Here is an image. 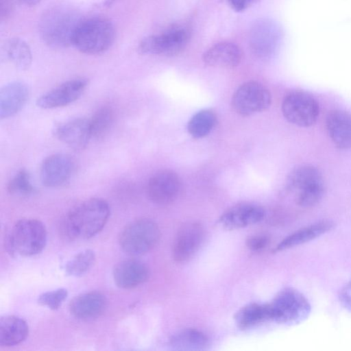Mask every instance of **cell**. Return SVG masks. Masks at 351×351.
Listing matches in <instances>:
<instances>
[{
  "label": "cell",
  "instance_id": "1",
  "mask_svg": "<svg viewBox=\"0 0 351 351\" xmlns=\"http://www.w3.org/2000/svg\"><path fill=\"white\" fill-rule=\"evenodd\" d=\"M109 216L110 207L106 200L87 199L68 213L64 223V232L71 239H90L103 229Z\"/></svg>",
  "mask_w": 351,
  "mask_h": 351
},
{
  "label": "cell",
  "instance_id": "2",
  "mask_svg": "<svg viewBox=\"0 0 351 351\" xmlns=\"http://www.w3.org/2000/svg\"><path fill=\"white\" fill-rule=\"evenodd\" d=\"M82 20L79 13L71 8L58 6L51 8L39 21V34L50 47H68L72 44L74 33Z\"/></svg>",
  "mask_w": 351,
  "mask_h": 351
},
{
  "label": "cell",
  "instance_id": "3",
  "mask_svg": "<svg viewBox=\"0 0 351 351\" xmlns=\"http://www.w3.org/2000/svg\"><path fill=\"white\" fill-rule=\"evenodd\" d=\"M47 237V230L42 221L32 218L21 219L7 234L5 247L12 256H31L43 250Z\"/></svg>",
  "mask_w": 351,
  "mask_h": 351
},
{
  "label": "cell",
  "instance_id": "4",
  "mask_svg": "<svg viewBox=\"0 0 351 351\" xmlns=\"http://www.w3.org/2000/svg\"><path fill=\"white\" fill-rule=\"evenodd\" d=\"M115 30L112 23L102 17L82 20L73 38V45L86 54H98L108 50L114 42Z\"/></svg>",
  "mask_w": 351,
  "mask_h": 351
},
{
  "label": "cell",
  "instance_id": "5",
  "mask_svg": "<svg viewBox=\"0 0 351 351\" xmlns=\"http://www.w3.org/2000/svg\"><path fill=\"white\" fill-rule=\"evenodd\" d=\"M287 187L295 195L302 207H311L322 198L325 186L322 175L313 166L303 165L294 169L287 178Z\"/></svg>",
  "mask_w": 351,
  "mask_h": 351
},
{
  "label": "cell",
  "instance_id": "6",
  "mask_svg": "<svg viewBox=\"0 0 351 351\" xmlns=\"http://www.w3.org/2000/svg\"><path fill=\"white\" fill-rule=\"evenodd\" d=\"M160 232L157 224L149 219H141L128 224L121 231L119 245L126 254H144L158 243Z\"/></svg>",
  "mask_w": 351,
  "mask_h": 351
},
{
  "label": "cell",
  "instance_id": "7",
  "mask_svg": "<svg viewBox=\"0 0 351 351\" xmlns=\"http://www.w3.org/2000/svg\"><path fill=\"white\" fill-rule=\"evenodd\" d=\"M272 320L280 323H298L306 319L311 312V305L300 291L285 288L277 293L269 304Z\"/></svg>",
  "mask_w": 351,
  "mask_h": 351
},
{
  "label": "cell",
  "instance_id": "8",
  "mask_svg": "<svg viewBox=\"0 0 351 351\" xmlns=\"http://www.w3.org/2000/svg\"><path fill=\"white\" fill-rule=\"evenodd\" d=\"M190 34L186 27L173 26L163 32L143 39L139 43L138 50L143 54L175 56L186 47Z\"/></svg>",
  "mask_w": 351,
  "mask_h": 351
},
{
  "label": "cell",
  "instance_id": "9",
  "mask_svg": "<svg viewBox=\"0 0 351 351\" xmlns=\"http://www.w3.org/2000/svg\"><path fill=\"white\" fill-rule=\"evenodd\" d=\"M269 90L256 81L247 82L234 93L231 106L238 114L247 117L267 110L271 105Z\"/></svg>",
  "mask_w": 351,
  "mask_h": 351
},
{
  "label": "cell",
  "instance_id": "10",
  "mask_svg": "<svg viewBox=\"0 0 351 351\" xmlns=\"http://www.w3.org/2000/svg\"><path fill=\"white\" fill-rule=\"evenodd\" d=\"M281 110L284 117L300 127H309L317 121L319 107L317 100L309 94L293 91L283 99Z\"/></svg>",
  "mask_w": 351,
  "mask_h": 351
},
{
  "label": "cell",
  "instance_id": "11",
  "mask_svg": "<svg viewBox=\"0 0 351 351\" xmlns=\"http://www.w3.org/2000/svg\"><path fill=\"white\" fill-rule=\"evenodd\" d=\"M204 238V230L199 223H184L178 230L173 240L172 256L174 261L184 263L191 259L199 249Z\"/></svg>",
  "mask_w": 351,
  "mask_h": 351
},
{
  "label": "cell",
  "instance_id": "12",
  "mask_svg": "<svg viewBox=\"0 0 351 351\" xmlns=\"http://www.w3.org/2000/svg\"><path fill=\"white\" fill-rule=\"evenodd\" d=\"M181 191V182L178 174L170 169H161L149 180L147 195L150 200L159 205L174 202Z\"/></svg>",
  "mask_w": 351,
  "mask_h": 351
},
{
  "label": "cell",
  "instance_id": "13",
  "mask_svg": "<svg viewBox=\"0 0 351 351\" xmlns=\"http://www.w3.org/2000/svg\"><path fill=\"white\" fill-rule=\"evenodd\" d=\"M88 84V80L84 78L64 82L43 94L38 98L36 105L43 109L66 106L82 96Z\"/></svg>",
  "mask_w": 351,
  "mask_h": 351
},
{
  "label": "cell",
  "instance_id": "14",
  "mask_svg": "<svg viewBox=\"0 0 351 351\" xmlns=\"http://www.w3.org/2000/svg\"><path fill=\"white\" fill-rule=\"evenodd\" d=\"M74 167V161L69 155L52 154L47 157L41 164L40 180L47 187L60 186L70 179Z\"/></svg>",
  "mask_w": 351,
  "mask_h": 351
},
{
  "label": "cell",
  "instance_id": "15",
  "mask_svg": "<svg viewBox=\"0 0 351 351\" xmlns=\"http://www.w3.org/2000/svg\"><path fill=\"white\" fill-rule=\"evenodd\" d=\"M265 216L261 206L250 203H241L226 210L219 218V225L226 230H236L261 221Z\"/></svg>",
  "mask_w": 351,
  "mask_h": 351
},
{
  "label": "cell",
  "instance_id": "16",
  "mask_svg": "<svg viewBox=\"0 0 351 351\" xmlns=\"http://www.w3.org/2000/svg\"><path fill=\"white\" fill-rule=\"evenodd\" d=\"M278 39L279 32L275 24L267 20H261L252 27L250 47L256 56L267 58L275 50Z\"/></svg>",
  "mask_w": 351,
  "mask_h": 351
},
{
  "label": "cell",
  "instance_id": "17",
  "mask_svg": "<svg viewBox=\"0 0 351 351\" xmlns=\"http://www.w3.org/2000/svg\"><path fill=\"white\" fill-rule=\"evenodd\" d=\"M149 274V269L144 263L136 259H129L117 264L113 269L112 276L117 287L130 289L145 282Z\"/></svg>",
  "mask_w": 351,
  "mask_h": 351
},
{
  "label": "cell",
  "instance_id": "18",
  "mask_svg": "<svg viewBox=\"0 0 351 351\" xmlns=\"http://www.w3.org/2000/svg\"><path fill=\"white\" fill-rule=\"evenodd\" d=\"M55 134L57 138L69 147L81 150L91 138L89 120L76 118L58 125Z\"/></svg>",
  "mask_w": 351,
  "mask_h": 351
},
{
  "label": "cell",
  "instance_id": "19",
  "mask_svg": "<svg viewBox=\"0 0 351 351\" xmlns=\"http://www.w3.org/2000/svg\"><path fill=\"white\" fill-rule=\"evenodd\" d=\"M29 95L27 84L14 81L3 86L0 90V117L1 119L15 115L25 105Z\"/></svg>",
  "mask_w": 351,
  "mask_h": 351
},
{
  "label": "cell",
  "instance_id": "20",
  "mask_svg": "<svg viewBox=\"0 0 351 351\" xmlns=\"http://www.w3.org/2000/svg\"><path fill=\"white\" fill-rule=\"evenodd\" d=\"M107 300L98 291L84 293L75 297L70 302L71 313L80 319H90L99 317L105 311Z\"/></svg>",
  "mask_w": 351,
  "mask_h": 351
},
{
  "label": "cell",
  "instance_id": "21",
  "mask_svg": "<svg viewBox=\"0 0 351 351\" xmlns=\"http://www.w3.org/2000/svg\"><path fill=\"white\" fill-rule=\"evenodd\" d=\"M242 56V51L238 45L223 42L210 47L203 54L202 60L209 66L232 69L240 64Z\"/></svg>",
  "mask_w": 351,
  "mask_h": 351
},
{
  "label": "cell",
  "instance_id": "22",
  "mask_svg": "<svg viewBox=\"0 0 351 351\" xmlns=\"http://www.w3.org/2000/svg\"><path fill=\"white\" fill-rule=\"evenodd\" d=\"M326 125L331 141L337 147H351L350 114L341 110L330 111L326 117Z\"/></svg>",
  "mask_w": 351,
  "mask_h": 351
},
{
  "label": "cell",
  "instance_id": "23",
  "mask_svg": "<svg viewBox=\"0 0 351 351\" xmlns=\"http://www.w3.org/2000/svg\"><path fill=\"white\" fill-rule=\"evenodd\" d=\"M334 223L322 220L296 230L285 238L275 248V252L283 251L304 244L330 231Z\"/></svg>",
  "mask_w": 351,
  "mask_h": 351
},
{
  "label": "cell",
  "instance_id": "24",
  "mask_svg": "<svg viewBox=\"0 0 351 351\" xmlns=\"http://www.w3.org/2000/svg\"><path fill=\"white\" fill-rule=\"evenodd\" d=\"M29 333L27 322L15 315H5L0 320V345L10 347L23 341Z\"/></svg>",
  "mask_w": 351,
  "mask_h": 351
},
{
  "label": "cell",
  "instance_id": "25",
  "mask_svg": "<svg viewBox=\"0 0 351 351\" xmlns=\"http://www.w3.org/2000/svg\"><path fill=\"white\" fill-rule=\"evenodd\" d=\"M268 320H272L269 304H250L242 307L235 315L236 323L242 329L251 328Z\"/></svg>",
  "mask_w": 351,
  "mask_h": 351
},
{
  "label": "cell",
  "instance_id": "26",
  "mask_svg": "<svg viewBox=\"0 0 351 351\" xmlns=\"http://www.w3.org/2000/svg\"><path fill=\"white\" fill-rule=\"evenodd\" d=\"M5 52L11 62L21 71L27 70L32 64V52L27 43L19 38H12L4 45Z\"/></svg>",
  "mask_w": 351,
  "mask_h": 351
},
{
  "label": "cell",
  "instance_id": "27",
  "mask_svg": "<svg viewBox=\"0 0 351 351\" xmlns=\"http://www.w3.org/2000/svg\"><path fill=\"white\" fill-rule=\"evenodd\" d=\"M170 344L179 350H199L208 344L207 337L196 329H185L178 332L170 339Z\"/></svg>",
  "mask_w": 351,
  "mask_h": 351
},
{
  "label": "cell",
  "instance_id": "28",
  "mask_svg": "<svg viewBox=\"0 0 351 351\" xmlns=\"http://www.w3.org/2000/svg\"><path fill=\"white\" fill-rule=\"evenodd\" d=\"M217 123V117L210 110H202L195 114L187 124L189 134L194 138L208 135Z\"/></svg>",
  "mask_w": 351,
  "mask_h": 351
},
{
  "label": "cell",
  "instance_id": "29",
  "mask_svg": "<svg viewBox=\"0 0 351 351\" xmlns=\"http://www.w3.org/2000/svg\"><path fill=\"white\" fill-rule=\"evenodd\" d=\"M113 119L114 112L111 108L103 106L99 108L89 120L91 138H103L110 128Z\"/></svg>",
  "mask_w": 351,
  "mask_h": 351
},
{
  "label": "cell",
  "instance_id": "30",
  "mask_svg": "<svg viewBox=\"0 0 351 351\" xmlns=\"http://www.w3.org/2000/svg\"><path fill=\"white\" fill-rule=\"evenodd\" d=\"M96 259L92 250H85L76 254L65 265V271L69 276L77 277L85 274L94 265Z\"/></svg>",
  "mask_w": 351,
  "mask_h": 351
},
{
  "label": "cell",
  "instance_id": "31",
  "mask_svg": "<svg viewBox=\"0 0 351 351\" xmlns=\"http://www.w3.org/2000/svg\"><path fill=\"white\" fill-rule=\"evenodd\" d=\"M7 189L10 194L20 196H27L35 191L29 174L25 169H21L10 179Z\"/></svg>",
  "mask_w": 351,
  "mask_h": 351
},
{
  "label": "cell",
  "instance_id": "32",
  "mask_svg": "<svg viewBox=\"0 0 351 351\" xmlns=\"http://www.w3.org/2000/svg\"><path fill=\"white\" fill-rule=\"evenodd\" d=\"M68 295L66 289L60 288L43 293L39 295L38 302L51 310L58 309Z\"/></svg>",
  "mask_w": 351,
  "mask_h": 351
},
{
  "label": "cell",
  "instance_id": "33",
  "mask_svg": "<svg viewBox=\"0 0 351 351\" xmlns=\"http://www.w3.org/2000/svg\"><path fill=\"white\" fill-rule=\"evenodd\" d=\"M269 242V239L267 236L260 234L249 237L246 241V245L252 251H260L264 249Z\"/></svg>",
  "mask_w": 351,
  "mask_h": 351
},
{
  "label": "cell",
  "instance_id": "34",
  "mask_svg": "<svg viewBox=\"0 0 351 351\" xmlns=\"http://www.w3.org/2000/svg\"><path fill=\"white\" fill-rule=\"evenodd\" d=\"M255 0H227L230 6L237 12L246 10Z\"/></svg>",
  "mask_w": 351,
  "mask_h": 351
},
{
  "label": "cell",
  "instance_id": "35",
  "mask_svg": "<svg viewBox=\"0 0 351 351\" xmlns=\"http://www.w3.org/2000/svg\"><path fill=\"white\" fill-rule=\"evenodd\" d=\"M13 0H1V19H6L11 14L13 10Z\"/></svg>",
  "mask_w": 351,
  "mask_h": 351
},
{
  "label": "cell",
  "instance_id": "36",
  "mask_svg": "<svg viewBox=\"0 0 351 351\" xmlns=\"http://www.w3.org/2000/svg\"><path fill=\"white\" fill-rule=\"evenodd\" d=\"M350 291L348 288L341 289L339 298L343 306L351 312V292Z\"/></svg>",
  "mask_w": 351,
  "mask_h": 351
},
{
  "label": "cell",
  "instance_id": "37",
  "mask_svg": "<svg viewBox=\"0 0 351 351\" xmlns=\"http://www.w3.org/2000/svg\"><path fill=\"white\" fill-rule=\"evenodd\" d=\"M19 4L26 6H34L39 3L42 0H13Z\"/></svg>",
  "mask_w": 351,
  "mask_h": 351
},
{
  "label": "cell",
  "instance_id": "38",
  "mask_svg": "<svg viewBox=\"0 0 351 351\" xmlns=\"http://www.w3.org/2000/svg\"><path fill=\"white\" fill-rule=\"evenodd\" d=\"M117 0H105L103 3L104 7H109L112 5Z\"/></svg>",
  "mask_w": 351,
  "mask_h": 351
},
{
  "label": "cell",
  "instance_id": "39",
  "mask_svg": "<svg viewBox=\"0 0 351 351\" xmlns=\"http://www.w3.org/2000/svg\"><path fill=\"white\" fill-rule=\"evenodd\" d=\"M350 286H351V282H350Z\"/></svg>",
  "mask_w": 351,
  "mask_h": 351
}]
</instances>
